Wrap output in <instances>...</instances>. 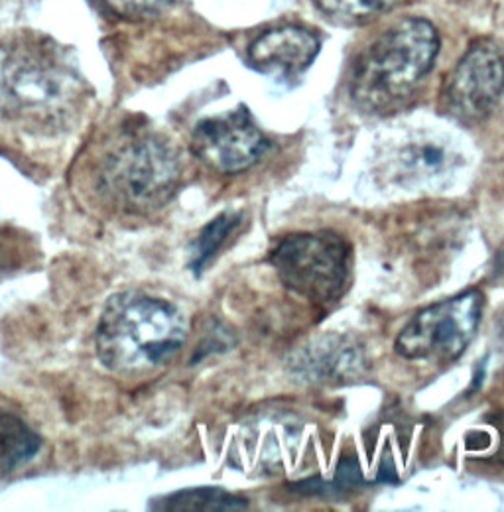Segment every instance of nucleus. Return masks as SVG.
Instances as JSON below:
<instances>
[{"instance_id":"1","label":"nucleus","mask_w":504,"mask_h":512,"mask_svg":"<svg viewBox=\"0 0 504 512\" xmlns=\"http://www.w3.org/2000/svg\"><path fill=\"white\" fill-rule=\"evenodd\" d=\"M188 325L168 300L142 292L113 296L97 327V353L117 375H142L168 363L186 343Z\"/></svg>"},{"instance_id":"2","label":"nucleus","mask_w":504,"mask_h":512,"mask_svg":"<svg viewBox=\"0 0 504 512\" xmlns=\"http://www.w3.org/2000/svg\"><path fill=\"white\" fill-rule=\"evenodd\" d=\"M180 178L176 150L152 132H128L117 138L87 176L101 205L132 217L164 207L178 190Z\"/></svg>"},{"instance_id":"3","label":"nucleus","mask_w":504,"mask_h":512,"mask_svg":"<svg viewBox=\"0 0 504 512\" xmlns=\"http://www.w3.org/2000/svg\"><path fill=\"white\" fill-rule=\"evenodd\" d=\"M440 50L436 28L424 18H404L361 54L351 77L355 105L371 115L400 109L430 73Z\"/></svg>"},{"instance_id":"4","label":"nucleus","mask_w":504,"mask_h":512,"mask_svg":"<svg viewBox=\"0 0 504 512\" xmlns=\"http://www.w3.org/2000/svg\"><path fill=\"white\" fill-rule=\"evenodd\" d=\"M0 91L18 121L50 130L63 127L77 109L81 81L58 48L24 42L2 64Z\"/></svg>"},{"instance_id":"5","label":"nucleus","mask_w":504,"mask_h":512,"mask_svg":"<svg viewBox=\"0 0 504 512\" xmlns=\"http://www.w3.org/2000/svg\"><path fill=\"white\" fill-rule=\"evenodd\" d=\"M282 284L317 304L343 296L351 276V249L335 233H300L284 239L270 256Z\"/></svg>"},{"instance_id":"6","label":"nucleus","mask_w":504,"mask_h":512,"mask_svg":"<svg viewBox=\"0 0 504 512\" xmlns=\"http://www.w3.org/2000/svg\"><path fill=\"white\" fill-rule=\"evenodd\" d=\"M481 316L483 294L477 290L443 300L416 314L400 331L396 353L408 361H455L477 335Z\"/></svg>"},{"instance_id":"7","label":"nucleus","mask_w":504,"mask_h":512,"mask_svg":"<svg viewBox=\"0 0 504 512\" xmlns=\"http://www.w3.org/2000/svg\"><path fill=\"white\" fill-rule=\"evenodd\" d=\"M193 154L219 174H241L268 150V140L245 107L201 121L191 134Z\"/></svg>"},{"instance_id":"8","label":"nucleus","mask_w":504,"mask_h":512,"mask_svg":"<svg viewBox=\"0 0 504 512\" xmlns=\"http://www.w3.org/2000/svg\"><path fill=\"white\" fill-rule=\"evenodd\" d=\"M504 91V58L491 42L473 44L449 75L443 103L459 121H479L499 103Z\"/></svg>"},{"instance_id":"9","label":"nucleus","mask_w":504,"mask_h":512,"mask_svg":"<svg viewBox=\"0 0 504 512\" xmlns=\"http://www.w3.org/2000/svg\"><path fill=\"white\" fill-rule=\"evenodd\" d=\"M365 351L345 335H325L300 349L290 371L306 383H347L365 371Z\"/></svg>"},{"instance_id":"10","label":"nucleus","mask_w":504,"mask_h":512,"mask_svg":"<svg viewBox=\"0 0 504 512\" xmlns=\"http://www.w3.org/2000/svg\"><path fill=\"white\" fill-rule=\"evenodd\" d=\"M319 54V40L302 26H282L258 36L249 48V62L262 73L294 77L306 71Z\"/></svg>"},{"instance_id":"11","label":"nucleus","mask_w":504,"mask_h":512,"mask_svg":"<svg viewBox=\"0 0 504 512\" xmlns=\"http://www.w3.org/2000/svg\"><path fill=\"white\" fill-rule=\"evenodd\" d=\"M461 164V154L449 138L418 134L402 144L396 154V166L402 182L434 184L447 178Z\"/></svg>"},{"instance_id":"12","label":"nucleus","mask_w":504,"mask_h":512,"mask_svg":"<svg viewBox=\"0 0 504 512\" xmlns=\"http://www.w3.org/2000/svg\"><path fill=\"white\" fill-rule=\"evenodd\" d=\"M42 448V438L16 412L0 408V481L26 467Z\"/></svg>"},{"instance_id":"13","label":"nucleus","mask_w":504,"mask_h":512,"mask_svg":"<svg viewBox=\"0 0 504 512\" xmlns=\"http://www.w3.org/2000/svg\"><path fill=\"white\" fill-rule=\"evenodd\" d=\"M152 509L178 512L245 511L247 501L217 487H197L162 497L156 501V505H152Z\"/></svg>"},{"instance_id":"14","label":"nucleus","mask_w":504,"mask_h":512,"mask_svg":"<svg viewBox=\"0 0 504 512\" xmlns=\"http://www.w3.org/2000/svg\"><path fill=\"white\" fill-rule=\"evenodd\" d=\"M241 223H243V215L235 211H225L219 217H215L211 223H207L191 245L189 268L195 274H201V270L207 268L211 258L219 253V249L239 229Z\"/></svg>"},{"instance_id":"15","label":"nucleus","mask_w":504,"mask_h":512,"mask_svg":"<svg viewBox=\"0 0 504 512\" xmlns=\"http://www.w3.org/2000/svg\"><path fill=\"white\" fill-rule=\"evenodd\" d=\"M319 10L337 22H361L396 4V0H315Z\"/></svg>"},{"instance_id":"16","label":"nucleus","mask_w":504,"mask_h":512,"mask_svg":"<svg viewBox=\"0 0 504 512\" xmlns=\"http://www.w3.org/2000/svg\"><path fill=\"white\" fill-rule=\"evenodd\" d=\"M97 4L115 18L134 22L158 16L172 4V0H97Z\"/></svg>"},{"instance_id":"17","label":"nucleus","mask_w":504,"mask_h":512,"mask_svg":"<svg viewBox=\"0 0 504 512\" xmlns=\"http://www.w3.org/2000/svg\"><path fill=\"white\" fill-rule=\"evenodd\" d=\"M361 485H363V473H361L359 461L355 457H345L337 467L335 481L329 483L331 497H341Z\"/></svg>"},{"instance_id":"18","label":"nucleus","mask_w":504,"mask_h":512,"mask_svg":"<svg viewBox=\"0 0 504 512\" xmlns=\"http://www.w3.org/2000/svg\"><path fill=\"white\" fill-rule=\"evenodd\" d=\"M380 483H396L398 477H396V469L392 465V459L388 457V467H386V461H382V467H380V477H378Z\"/></svg>"},{"instance_id":"19","label":"nucleus","mask_w":504,"mask_h":512,"mask_svg":"<svg viewBox=\"0 0 504 512\" xmlns=\"http://www.w3.org/2000/svg\"><path fill=\"white\" fill-rule=\"evenodd\" d=\"M495 272H497L499 276H503L504 274V245L501 247L497 258H495Z\"/></svg>"},{"instance_id":"20","label":"nucleus","mask_w":504,"mask_h":512,"mask_svg":"<svg viewBox=\"0 0 504 512\" xmlns=\"http://www.w3.org/2000/svg\"><path fill=\"white\" fill-rule=\"evenodd\" d=\"M501 337H503V345H504V325H503V331H501Z\"/></svg>"}]
</instances>
